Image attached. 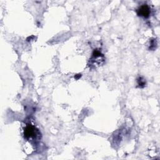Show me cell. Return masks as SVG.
<instances>
[{"instance_id": "6da1fadb", "label": "cell", "mask_w": 160, "mask_h": 160, "mask_svg": "<svg viewBox=\"0 0 160 160\" xmlns=\"http://www.w3.org/2000/svg\"><path fill=\"white\" fill-rule=\"evenodd\" d=\"M150 12H151L150 8L149 6L147 4L141 5L137 10L138 15L145 18H147L149 16Z\"/></svg>"}, {"instance_id": "7a4b0ae2", "label": "cell", "mask_w": 160, "mask_h": 160, "mask_svg": "<svg viewBox=\"0 0 160 160\" xmlns=\"http://www.w3.org/2000/svg\"><path fill=\"white\" fill-rule=\"evenodd\" d=\"M35 134H36L35 128L31 124L27 125L24 131V137L26 138H31L34 137Z\"/></svg>"}, {"instance_id": "3957f363", "label": "cell", "mask_w": 160, "mask_h": 160, "mask_svg": "<svg viewBox=\"0 0 160 160\" xmlns=\"http://www.w3.org/2000/svg\"><path fill=\"white\" fill-rule=\"evenodd\" d=\"M138 85L140 88H142V87H144V85H145V81H144V79H142L141 78H139L138 79Z\"/></svg>"}]
</instances>
